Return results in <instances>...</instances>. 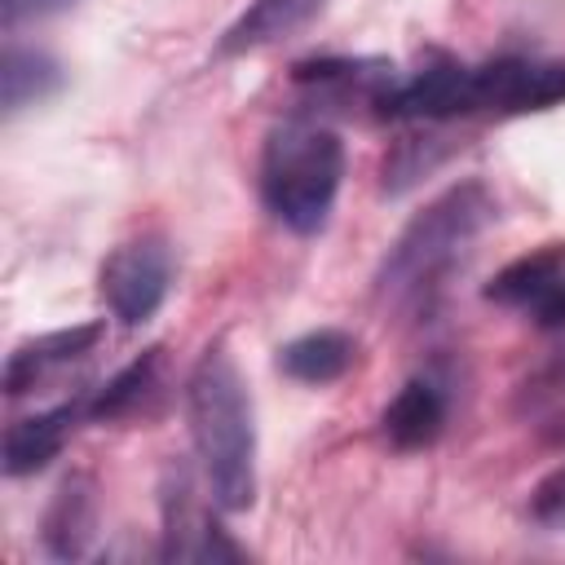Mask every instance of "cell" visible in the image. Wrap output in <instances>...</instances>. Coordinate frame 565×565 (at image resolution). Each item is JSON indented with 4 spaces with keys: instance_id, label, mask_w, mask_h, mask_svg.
<instances>
[{
    "instance_id": "obj_1",
    "label": "cell",
    "mask_w": 565,
    "mask_h": 565,
    "mask_svg": "<svg viewBox=\"0 0 565 565\" xmlns=\"http://www.w3.org/2000/svg\"><path fill=\"white\" fill-rule=\"evenodd\" d=\"M185 411L212 503L221 512H247L256 503V419L247 380L225 340L207 344L194 362L185 380Z\"/></svg>"
},
{
    "instance_id": "obj_2",
    "label": "cell",
    "mask_w": 565,
    "mask_h": 565,
    "mask_svg": "<svg viewBox=\"0 0 565 565\" xmlns=\"http://www.w3.org/2000/svg\"><path fill=\"white\" fill-rule=\"evenodd\" d=\"M494 216H499V199L490 194L486 181L468 177L441 190L433 203H424L402 225V234L384 252L380 274H375V296L388 305L419 300L459 265V256L486 234Z\"/></svg>"
},
{
    "instance_id": "obj_3",
    "label": "cell",
    "mask_w": 565,
    "mask_h": 565,
    "mask_svg": "<svg viewBox=\"0 0 565 565\" xmlns=\"http://www.w3.org/2000/svg\"><path fill=\"white\" fill-rule=\"evenodd\" d=\"M344 181V141L313 124L287 119L260 150V199L291 234H318Z\"/></svg>"
},
{
    "instance_id": "obj_4",
    "label": "cell",
    "mask_w": 565,
    "mask_h": 565,
    "mask_svg": "<svg viewBox=\"0 0 565 565\" xmlns=\"http://www.w3.org/2000/svg\"><path fill=\"white\" fill-rule=\"evenodd\" d=\"M172 287V252L159 234L119 243L102 260V300L124 327H141L159 313Z\"/></svg>"
},
{
    "instance_id": "obj_5",
    "label": "cell",
    "mask_w": 565,
    "mask_h": 565,
    "mask_svg": "<svg viewBox=\"0 0 565 565\" xmlns=\"http://www.w3.org/2000/svg\"><path fill=\"white\" fill-rule=\"evenodd\" d=\"M375 115H384V119H419V124H441V119L477 115L472 66H463V62L437 53L419 75L397 79V84L375 102Z\"/></svg>"
},
{
    "instance_id": "obj_6",
    "label": "cell",
    "mask_w": 565,
    "mask_h": 565,
    "mask_svg": "<svg viewBox=\"0 0 565 565\" xmlns=\"http://www.w3.org/2000/svg\"><path fill=\"white\" fill-rule=\"evenodd\" d=\"M472 97L477 110H494V115L547 110L565 102V62L494 57L486 66H472Z\"/></svg>"
},
{
    "instance_id": "obj_7",
    "label": "cell",
    "mask_w": 565,
    "mask_h": 565,
    "mask_svg": "<svg viewBox=\"0 0 565 565\" xmlns=\"http://www.w3.org/2000/svg\"><path fill=\"white\" fill-rule=\"evenodd\" d=\"M159 508H163V561H238L243 552L225 539V530L194 508V481L185 463L163 468L159 486Z\"/></svg>"
},
{
    "instance_id": "obj_8",
    "label": "cell",
    "mask_w": 565,
    "mask_h": 565,
    "mask_svg": "<svg viewBox=\"0 0 565 565\" xmlns=\"http://www.w3.org/2000/svg\"><path fill=\"white\" fill-rule=\"evenodd\" d=\"M106 322H75V327H57V331H44L35 340H22L9 358H4V393L9 397H22L26 388H35L44 375H53L57 366H71L79 362L84 353L97 349Z\"/></svg>"
},
{
    "instance_id": "obj_9",
    "label": "cell",
    "mask_w": 565,
    "mask_h": 565,
    "mask_svg": "<svg viewBox=\"0 0 565 565\" xmlns=\"http://www.w3.org/2000/svg\"><path fill=\"white\" fill-rule=\"evenodd\" d=\"M97 534V486L88 472H71L40 521V543L53 561H79Z\"/></svg>"
},
{
    "instance_id": "obj_10",
    "label": "cell",
    "mask_w": 565,
    "mask_h": 565,
    "mask_svg": "<svg viewBox=\"0 0 565 565\" xmlns=\"http://www.w3.org/2000/svg\"><path fill=\"white\" fill-rule=\"evenodd\" d=\"M322 4L327 0H252L216 40V53L243 57V53H256L265 44H278L287 35H296L300 26H309L322 13Z\"/></svg>"
},
{
    "instance_id": "obj_11",
    "label": "cell",
    "mask_w": 565,
    "mask_h": 565,
    "mask_svg": "<svg viewBox=\"0 0 565 565\" xmlns=\"http://www.w3.org/2000/svg\"><path fill=\"white\" fill-rule=\"evenodd\" d=\"M79 406L66 402V406H53V411H40V415H26L18 424L4 428V450H0V468L4 477H31L40 468H49L75 424Z\"/></svg>"
},
{
    "instance_id": "obj_12",
    "label": "cell",
    "mask_w": 565,
    "mask_h": 565,
    "mask_svg": "<svg viewBox=\"0 0 565 565\" xmlns=\"http://www.w3.org/2000/svg\"><path fill=\"white\" fill-rule=\"evenodd\" d=\"M441 424H446V397L433 380H406L380 415V428L397 450L433 446L441 437Z\"/></svg>"
},
{
    "instance_id": "obj_13",
    "label": "cell",
    "mask_w": 565,
    "mask_h": 565,
    "mask_svg": "<svg viewBox=\"0 0 565 565\" xmlns=\"http://www.w3.org/2000/svg\"><path fill=\"white\" fill-rule=\"evenodd\" d=\"M62 88H66V71L53 53L4 44V53H0V110L4 115L40 106V102L57 97Z\"/></svg>"
},
{
    "instance_id": "obj_14",
    "label": "cell",
    "mask_w": 565,
    "mask_h": 565,
    "mask_svg": "<svg viewBox=\"0 0 565 565\" xmlns=\"http://www.w3.org/2000/svg\"><path fill=\"white\" fill-rule=\"evenodd\" d=\"M358 358V340L340 327H318L278 349V371L300 384H331L340 380Z\"/></svg>"
},
{
    "instance_id": "obj_15",
    "label": "cell",
    "mask_w": 565,
    "mask_h": 565,
    "mask_svg": "<svg viewBox=\"0 0 565 565\" xmlns=\"http://www.w3.org/2000/svg\"><path fill=\"white\" fill-rule=\"evenodd\" d=\"M565 278V243H543V247H530L525 256L508 260L490 282H486V300L494 305H539L556 282Z\"/></svg>"
},
{
    "instance_id": "obj_16",
    "label": "cell",
    "mask_w": 565,
    "mask_h": 565,
    "mask_svg": "<svg viewBox=\"0 0 565 565\" xmlns=\"http://www.w3.org/2000/svg\"><path fill=\"white\" fill-rule=\"evenodd\" d=\"M446 141H450V137H441V132H406V137H397L393 150L384 154V181H380L384 194L397 199V194H406L419 177H428L433 168H441L446 154H450Z\"/></svg>"
},
{
    "instance_id": "obj_17",
    "label": "cell",
    "mask_w": 565,
    "mask_h": 565,
    "mask_svg": "<svg viewBox=\"0 0 565 565\" xmlns=\"http://www.w3.org/2000/svg\"><path fill=\"white\" fill-rule=\"evenodd\" d=\"M154 371H159V349H146V353H137L128 366H119L93 397H88V406H84V415L93 419V424H110V419H119V415H128L146 393H150V384H154Z\"/></svg>"
},
{
    "instance_id": "obj_18",
    "label": "cell",
    "mask_w": 565,
    "mask_h": 565,
    "mask_svg": "<svg viewBox=\"0 0 565 565\" xmlns=\"http://www.w3.org/2000/svg\"><path fill=\"white\" fill-rule=\"evenodd\" d=\"M530 521L543 525V530L565 534V463L552 468V472H543L530 486Z\"/></svg>"
},
{
    "instance_id": "obj_19",
    "label": "cell",
    "mask_w": 565,
    "mask_h": 565,
    "mask_svg": "<svg viewBox=\"0 0 565 565\" xmlns=\"http://www.w3.org/2000/svg\"><path fill=\"white\" fill-rule=\"evenodd\" d=\"M79 0H0V22L4 31L22 26V22H35V18H53V13H66L75 9Z\"/></svg>"
},
{
    "instance_id": "obj_20",
    "label": "cell",
    "mask_w": 565,
    "mask_h": 565,
    "mask_svg": "<svg viewBox=\"0 0 565 565\" xmlns=\"http://www.w3.org/2000/svg\"><path fill=\"white\" fill-rule=\"evenodd\" d=\"M539 327H565V278L539 300V313H534Z\"/></svg>"
}]
</instances>
